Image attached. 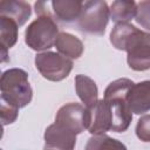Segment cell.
I'll use <instances>...</instances> for the list:
<instances>
[{"label": "cell", "mask_w": 150, "mask_h": 150, "mask_svg": "<svg viewBox=\"0 0 150 150\" xmlns=\"http://www.w3.org/2000/svg\"><path fill=\"white\" fill-rule=\"evenodd\" d=\"M110 42L116 49L127 52V62L132 70L150 69V33L129 22L117 23L110 32Z\"/></svg>", "instance_id": "cell-1"}, {"label": "cell", "mask_w": 150, "mask_h": 150, "mask_svg": "<svg viewBox=\"0 0 150 150\" xmlns=\"http://www.w3.org/2000/svg\"><path fill=\"white\" fill-rule=\"evenodd\" d=\"M134 82L129 79H117L109 83L104 90L103 100L109 104L111 111V130L125 131L132 120V114L127 103V96Z\"/></svg>", "instance_id": "cell-2"}, {"label": "cell", "mask_w": 150, "mask_h": 150, "mask_svg": "<svg viewBox=\"0 0 150 150\" xmlns=\"http://www.w3.org/2000/svg\"><path fill=\"white\" fill-rule=\"evenodd\" d=\"M0 90L1 100L19 109L30 103L33 97V90L28 82V74L20 68H11L2 73Z\"/></svg>", "instance_id": "cell-3"}, {"label": "cell", "mask_w": 150, "mask_h": 150, "mask_svg": "<svg viewBox=\"0 0 150 150\" xmlns=\"http://www.w3.org/2000/svg\"><path fill=\"white\" fill-rule=\"evenodd\" d=\"M59 27L49 12L40 14L25 32V42L33 50L42 52L55 46Z\"/></svg>", "instance_id": "cell-4"}, {"label": "cell", "mask_w": 150, "mask_h": 150, "mask_svg": "<svg viewBox=\"0 0 150 150\" xmlns=\"http://www.w3.org/2000/svg\"><path fill=\"white\" fill-rule=\"evenodd\" d=\"M110 18V9L105 1H84L77 20V28L88 34L103 35Z\"/></svg>", "instance_id": "cell-5"}, {"label": "cell", "mask_w": 150, "mask_h": 150, "mask_svg": "<svg viewBox=\"0 0 150 150\" xmlns=\"http://www.w3.org/2000/svg\"><path fill=\"white\" fill-rule=\"evenodd\" d=\"M35 67L47 80L59 82L64 80L73 69L71 59L55 52H42L35 56Z\"/></svg>", "instance_id": "cell-6"}, {"label": "cell", "mask_w": 150, "mask_h": 150, "mask_svg": "<svg viewBox=\"0 0 150 150\" xmlns=\"http://www.w3.org/2000/svg\"><path fill=\"white\" fill-rule=\"evenodd\" d=\"M55 122L71 130L76 135L83 132L90 125V112L84 105L75 102L62 105L55 116Z\"/></svg>", "instance_id": "cell-7"}, {"label": "cell", "mask_w": 150, "mask_h": 150, "mask_svg": "<svg viewBox=\"0 0 150 150\" xmlns=\"http://www.w3.org/2000/svg\"><path fill=\"white\" fill-rule=\"evenodd\" d=\"M43 150H74L76 134L66 127L54 122L45 131Z\"/></svg>", "instance_id": "cell-8"}, {"label": "cell", "mask_w": 150, "mask_h": 150, "mask_svg": "<svg viewBox=\"0 0 150 150\" xmlns=\"http://www.w3.org/2000/svg\"><path fill=\"white\" fill-rule=\"evenodd\" d=\"M131 114L141 115L150 110V80L134 83L127 96Z\"/></svg>", "instance_id": "cell-9"}, {"label": "cell", "mask_w": 150, "mask_h": 150, "mask_svg": "<svg viewBox=\"0 0 150 150\" xmlns=\"http://www.w3.org/2000/svg\"><path fill=\"white\" fill-rule=\"evenodd\" d=\"M90 125L88 128L91 135H104L111 130V111L109 104L102 98L89 109Z\"/></svg>", "instance_id": "cell-10"}, {"label": "cell", "mask_w": 150, "mask_h": 150, "mask_svg": "<svg viewBox=\"0 0 150 150\" xmlns=\"http://www.w3.org/2000/svg\"><path fill=\"white\" fill-rule=\"evenodd\" d=\"M75 90L83 105L87 109L93 108L98 101V90L95 81L87 75L79 74L75 76Z\"/></svg>", "instance_id": "cell-11"}, {"label": "cell", "mask_w": 150, "mask_h": 150, "mask_svg": "<svg viewBox=\"0 0 150 150\" xmlns=\"http://www.w3.org/2000/svg\"><path fill=\"white\" fill-rule=\"evenodd\" d=\"M53 7L54 15L61 22H73L77 21L82 12L83 1L80 0H54L50 2Z\"/></svg>", "instance_id": "cell-12"}, {"label": "cell", "mask_w": 150, "mask_h": 150, "mask_svg": "<svg viewBox=\"0 0 150 150\" xmlns=\"http://www.w3.org/2000/svg\"><path fill=\"white\" fill-rule=\"evenodd\" d=\"M32 14L30 5L26 1H1L0 2V16H6L12 19L22 26L27 22Z\"/></svg>", "instance_id": "cell-13"}, {"label": "cell", "mask_w": 150, "mask_h": 150, "mask_svg": "<svg viewBox=\"0 0 150 150\" xmlns=\"http://www.w3.org/2000/svg\"><path fill=\"white\" fill-rule=\"evenodd\" d=\"M55 47L60 54L69 59H79L83 53L82 41L75 35L67 32L59 33L55 41Z\"/></svg>", "instance_id": "cell-14"}, {"label": "cell", "mask_w": 150, "mask_h": 150, "mask_svg": "<svg viewBox=\"0 0 150 150\" xmlns=\"http://www.w3.org/2000/svg\"><path fill=\"white\" fill-rule=\"evenodd\" d=\"M18 23L9 18L0 16V43L2 62L7 61V50L18 41Z\"/></svg>", "instance_id": "cell-15"}, {"label": "cell", "mask_w": 150, "mask_h": 150, "mask_svg": "<svg viewBox=\"0 0 150 150\" xmlns=\"http://www.w3.org/2000/svg\"><path fill=\"white\" fill-rule=\"evenodd\" d=\"M137 4L132 0H117L110 5V18L117 23H127L136 16Z\"/></svg>", "instance_id": "cell-16"}, {"label": "cell", "mask_w": 150, "mask_h": 150, "mask_svg": "<svg viewBox=\"0 0 150 150\" xmlns=\"http://www.w3.org/2000/svg\"><path fill=\"white\" fill-rule=\"evenodd\" d=\"M84 150H128L118 139L104 135H93L84 146Z\"/></svg>", "instance_id": "cell-17"}, {"label": "cell", "mask_w": 150, "mask_h": 150, "mask_svg": "<svg viewBox=\"0 0 150 150\" xmlns=\"http://www.w3.org/2000/svg\"><path fill=\"white\" fill-rule=\"evenodd\" d=\"M135 20L143 28L150 30V0L137 4V12Z\"/></svg>", "instance_id": "cell-18"}, {"label": "cell", "mask_w": 150, "mask_h": 150, "mask_svg": "<svg viewBox=\"0 0 150 150\" xmlns=\"http://www.w3.org/2000/svg\"><path fill=\"white\" fill-rule=\"evenodd\" d=\"M136 135L142 142H150V115L139 117L136 124Z\"/></svg>", "instance_id": "cell-19"}, {"label": "cell", "mask_w": 150, "mask_h": 150, "mask_svg": "<svg viewBox=\"0 0 150 150\" xmlns=\"http://www.w3.org/2000/svg\"><path fill=\"white\" fill-rule=\"evenodd\" d=\"M18 112H19V108H16L13 104H9L5 101L1 100V122L2 125H7L13 123L16 117H18Z\"/></svg>", "instance_id": "cell-20"}]
</instances>
